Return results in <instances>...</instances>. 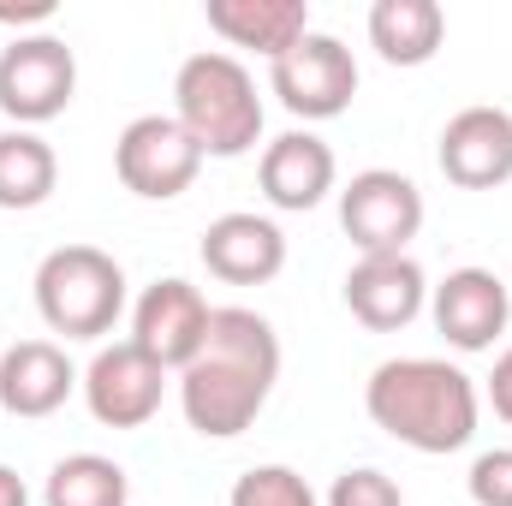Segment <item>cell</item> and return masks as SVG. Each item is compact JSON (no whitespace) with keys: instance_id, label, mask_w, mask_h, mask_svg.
<instances>
[{"instance_id":"obj_1","label":"cell","mask_w":512,"mask_h":506,"mask_svg":"<svg viewBox=\"0 0 512 506\" xmlns=\"http://www.w3.org/2000/svg\"><path fill=\"white\" fill-rule=\"evenodd\" d=\"M280 381V334L268 316L227 304L209 316L203 352L179 370V411L203 441L245 435Z\"/></svg>"},{"instance_id":"obj_2","label":"cell","mask_w":512,"mask_h":506,"mask_svg":"<svg viewBox=\"0 0 512 506\" xmlns=\"http://www.w3.org/2000/svg\"><path fill=\"white\" fill-rule=\"evenodd\" d=\"M364 411L399 447L441 459V453L471 447L477 417H483V393L447 358H387L364 381Z\"/></svg>"},{"instance_id":"obj_3","label":"cell","mask_w":512,"mask_h":506,"mask_svg":"<svg viewBox=\"0 0 512 506\" xmlns=\"http://www.w3.org/2000/svg\"><path fill=\"white\" fill-rule=\"evenodd\" d=\"M173 120L191 131V143L215 161H239L262 143V96L245 60L203 48L173 78Z\"/></svg>"},{"instance_id":"obj_4","label":"cell","mask_w":512,"mask_h":506,"mask_svg":"<svg viewBox=\"0 0 512 506\" xmlns=\"http://www.w3.org/2000/svg\"><path fill=\"white\" fill-rule=\"evenodd\" d=\"M126 310V268L96 245H60L36 262V316L48 334L102 340Z\"/></svg>"},{"instance_id":"obj_5","label":"cell","mask_w":512,"mask_h":506,"mask_svg":"<svg viewBox=\"0 0 512 506\" xmlns=\"http://www.w3.org/2000/svg\"><path fill=\"white\" fill-rule=\"evenodd\" d=\"M78 96V54L54 36H12L0 48V114L18 131H36L48 120H60Z\"/></svg>"},{"instance_id":"obj_6","label":"cell","mask_w":512,"mask_h":506,"mask_svg":"<svg viewBox=\"0 0 512 506\" xmlns=\"http://www.w3.org/2000/svg\"><path fill=\"white\" fill-rule=\"evenodd\" d=\"M203 149L191 143V131L173 114H137L120 137H114V173L131 197L143 203H173L197 185L203 173Z\"/></svg>"},{"instance_id":"obj_7","label":"cell","mask_w":512,"mask_h":506,"mask_svg":"<svg viewBox=\"0 0 512 506\" xmlns=\"http://www.w3.org/2000/svg\"><path fill=\"white\" fill-rule=\"evenodd\" d=\"M268 90L280 96V108L292 120H340L358 96V60L340 36L328 30H310L298 48H286L274 66H268Z\"/></svg>"},{"instance_id":"obj_8","label":"cell","mask_w":512,"mask_h":506,"mask_svg":"<svg viewBox=\"0 0 512 506\" xmlns=\"http://www.w3.org/2000/svg\"><path fill=\"white\" fill-rule=\"evenodd\" d=\"M340 227L358 256H405V245L423 233V191L393 167H364L340 191Z\"/></svg>"},{"instance_id":"obj_9","label":"cell","mask_w":512,"mask_h":506,"mask_svg":"<svg viewBox=\"0 0 512 506\" xmlns=\"http://www.w3.org/2000/svg\"><path fill=\"white\" fill-rule=\"evenodd\" d=\"M167 376H173V370H161L143 346L114 340V346H102V352L90 358V370H84L78 387H84V405H90V417H96L102 429H143V423L161 411Z\"/></svg>"},{"instance_id":"obj_10","label":"cell","mask_w":512,"mask_h":506,"mask_svg":"<svg viewBox=\"0 0 512 506\" xmlns=\"http://www.w3.org/2000/svg\"><path fill=\"white\" fill-rule=\"evenodd\" d=\"M209 316H215L209 298L191 280L167 274V280L143 286V298L131 304V346H143L161 370H185L209 340Z\"/></svg>"},{"instance_id":"obj_11","label":"cell","mask_w":512,"mask_h":506,"mask_svg":"<svg viewBox=\"0 0 512 506\" xmlns=\"http://www.w3.org/2000/svg\"><path fill=\"white\" fill-rule=\"evenodd\" d=\"M429 316L453 352H489L512 322V286L495 268H453L441 286H429Z\"/></svg>"},{"instance_id":"obj_12","label":"cell","mask_w":512,"mask_h":506,"mask_svg":"<svg viewBox=\"0 0 512 506\" xmlns=\"http://www.w3.org/2000/svg\"><path fill=\"white\" fill-rule=\"evenodd\" d=\"M441 173L459 185V191H495L512 179V114L507 108H459L447 126H441V149H435Z\"/></svg>"},{"instance_id":"obj_13","label":"cell","mask_w":512,"mask_h":506,"mask_svg":"<svg viewBox=\"0 0 512 506\" xmlns=\"http://www.w3.org/2000/svg\"><path fill=\"white\" fill-rule=\"evenodd\" d=\"M423 304H429V274L417 268V256H358L346 274V310L370 334L411 328Z\"/></svg>"},{"instance_id":"obj_14","label":"cell","mask_w":512,"mask_h":506,"mask_svg":"<svg viewBox=\"0 0 512 506\" xmlns=\"http://www.w3.org/2000/svg\"><path fill=\"white\" fill-rule=\"evenodd\" d=\"M256 179H262V197H268L280 215H304V209H316V203L334 191L340 161H334V149H328L316 131H280V137L262 143Z\"/></svg>"},{"instance_id":"obj_15","label":"cell","mask_w":512,"mask_h":506,"mask_svg":"<svg viewBox=\"0 0 512 506\" xmlns=\"http://www.w3.org/2000/svg\"><path fill=\"white\" fill-rule=\"evenodd\" d=\"M203 268L227 286H268L280 268H286V233L268 221V215H251V209H233V215H215L203 227Z\"/></svg>"},{"instance_id":"obj_16","label":"cell","mask_w":512,"mask_h":506,"mask_svg":"<svg viewBox=\"0 0 512 506\" xmlns=\"http://www.w3.org/2000/svg\"><path fill=\"white\" fill-rule=\"evenodd\" d=\"M78 370L66 358V346L54 340H18L0 352V411L6 417H54L72 393H78Z\"/></svg>"},{"instance_id":"obj_17","label":"cell","mask_w":512,"mask_h":506,"mask_svg":"<svg viewBox=\"0 0 512 506\" xmlns=\"http://www.w3.org/2000/svg\"><path fill=\"white\" fill-rule=\"evenodd\" d=\"M209 30L233 48H256L268 66L310 36V0H209Z\"/></svg>"},{"instance_id":"obj_18","label":"cell","mask_w":512,"mask_h":506,"mask_svg":"<svg viewBox=\"0 0 512 506\" xmlns=\"http://www.w3.org/2000/svg\"><path fill=\"white\" fill-rule=\"evenodd\" d=\"M447 42V12L435 0H376L370 6V48L387 66H429Z\"/></svg>"},{"instance_id":"obj_19","label":"cell","mask_w":512,"mask_h":506,"mask_svg":"<svg viewBox=\"0 0 512 506\" xmlns=\"http://www.w3.org/2000/svg\"><path fill=\"white\" fill-rule=\"evenodd\" d=\"M60 185V155L42 131H0V209H42Z\"/></svg>"},{"instance_id":"obj_20","label":"cell","mask_w":512,"mask_h":506,"mask_svg":"<svg viewBox=\"0 0 512 506\" xmlns=\"http://www.w3.org/2000/svg\"><path fill=\"white\" fill-rule=\"evenodd\" d=\"M126 501H131V477L108 453H66L42 483V506H126Z\"/></svg>"},{"instance_id":"obj_21","label":"cell","mask_w":512,"mask_h":506,"mask_svg":"<svg viewBox=\"0 0 512 506\" xmlns=\"http://www.w3.org/2000/svg\"><path fill=\"white\" fill-rule=\"evenodd\" d=\"M227 506H322V501H316V489H310L292 465H251V471L233 483Z\"/></svg>"},{"instance_id":"obj_22","label":"cell","mask_w":512,"mask_h":506,"mask_svg":"<svg viewBox=\"0 0 512 506\" xmlns=\"http://www.w3.org/2000/svg\"><path fill=\"white\" fill-rule=\"evenodd\" d=\"M322 506H405V495H399V483H393L387 471L358 465V471H340V477H334V489H328Z\"/></svg>"},{"instance_id":"obj_23","label":"cell","mask_w":512,"mask_h":506,"mask_svg":"<svg viewBox=\"0 0 512 506\" xmlns=\"http://www.w3.org/2000/svg\"><path fill=\"white\" fill-rule=\"evenodd\" d=\"M465 489L477 506H512V447H489L471 459L465 471Z\"/></svg>"},{"instance_id":"obj_24","label":"cell","mask_w":512,"mask_h":506,"mask_svg":"<svg viewBox=\"0 0 512 506\" xmlns=\"http://www.w3.org/2000/svg\"><path fill=\"white\" fill-rule=\"evenodd\" d=\"M489 405H495V417L512 423V346L495 358V376H489Z\"/></svg>"},{"instance_id":"obj_25","label":"cell","mask_w":512,"mask_h":506,"mask_svg":"<svg viewBox=\"0 0 512 506\" xmlns=\"http://www.w3.org/2000/svg\"><path fill=\"white\" fill-rule=\"evenodd\" d=\"M48 18H54V0H18V6L0 0V24H48Z\"/></svg>"},{"instance_id":"obj_26","label":"cell","mask_w":512,"mask_h":506,"mask_svg":"<svg viewBox=\"0 0 512 506\" xmlns=\"http://www.w3.org/2000/svg\"><path fill=\"white\" fill-rule=\"evenodd\" d=\"M0 506H30V489L12 465H0Z\"/></svg>"}]
</instances>
